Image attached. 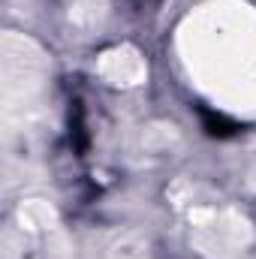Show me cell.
I'll list each match as a JSON object with an SVG mask.
<instances>
[{
  "mask_svg": "<svg viewBox=\"0 0 256 259\" xmlns=\"http://www.w3.org/2000/svg\"><path fill=\"white\" fill-rule=\"evenodd\" d=\"M199 118H202V127L208 136H217V139H226V136H235L238 133V124L232 121V118H226L223 112H211V109H205V106H199Z\"/></svg>",
  "mask_w": 256,
  "mask_h": 259,
  "instance_id": "1",
  "label": "cell"
}]
</instances>
